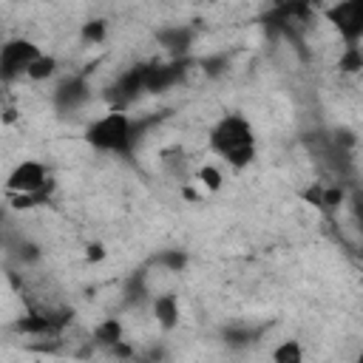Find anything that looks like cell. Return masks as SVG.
<instances>
[{
  "instance_id": "9",
  "label": "cell",
  "mask_w": 363,
  "mask_h": 363,
  "mask_svg": "<svg viewBox=\"0 0 363 363\" xmlns=\"http://www.w3.org/2000/svg\"><path fill=\"white\" fill-rule=\"evenodd\" d=\"M145 91L142 85V65L125 71L111 88H108V102H111V111H125L139 94Z\"/></svg>"
},
{
  "instance_id": "6",
  "label": "cell",
  "mask_w": 363,
  "mask_h": 363,
  "mask_svg": "<svg viewBox=\"0 0 363 363\" xmlns=\"http://www.w3.org/2000/svg\"><path fill=\"white\" fill-rule=\"evenodd\" d=\"M187 65H190L187 57L170 60V62H145V65H142V85H145V91H147V94L167 91L170 85L182 82Z\"/></svg>"
},
{
  "instance_id": "16",
  "label": "cell",
  "mask_w": 363,
  "mask_h": 363,
  "mask_svg": "<svg viewBox=\"0 0 363 363\" xmlns=\"http://www.w3.org/2000/svg\"><path fill=\"white\" fill-rule=\"evenodd\" d=\"M255 337H258V329H227L224 332V340L230 346H250Z\"/></svg>"
},
{
  "instance_id": "8",
  "label": "cell",
  "mask_w": 363,
  "mask_h": 363,
  "mask_svg": "<svg viewBox=\"0 0 363 363\" xmlns=\"http://www.w3.org/2000/svg\"><path fill=\"white\" fill-rule=\"evenodd\" d=\"M91 96V85L82 74H74V77H65L57 88H54V108L68 113V111H77L88 102Z\"/></svg>"
},
{
  "instance_id": "14",
  "label": "cell",
  "mask_w": 363,
  "mask_h": 363,
  "mask_svg": "<svg viewBox=\"0 0 363 363\" xmlns=\"http://www.w3.org/2000/svg\"><path fill=\"white\" fill-rule=\"evenodd\" d=\"M94 337H96V343H102V346H119V340H122V326H119V320H113V318H108L105 323H99L96 329H94Z\"/></svg>"
},
{
  "instance_id": "7",
  "label": "cell",
  "mask_w": 363,
  "mask_h": 363,
  "mask_svg": "<svg viewBox=\"0 0 363 363\" xmlns=\"http://www.w3.org/2000/svg\"><path fill=\"white\" fill-rule=\"evenodd\" d=\"M68 320H71V312H65V309H40V312H28V315L17 318L14 320V332H26V335H57Z\"/></svg>"
},
{
  "instance_id": "5",
  "label": "cell",
  "mask_w": 363,
  "mask_h": 363,
  "mask_svg": "<svg viewBox=\"0 0 363 363\" xmlns=\"http://www.w3.org/2000/svg\"><path fill=\"white\" fill-rule=\"evenodd\" d=\"M326 20L340 31L346 45H357L363 37V3L360 0H343L326 9Z\"/></svg>"
},
{
  "instance_id": "3",
  "label": "cell",
  "mask_w": 363,
  "mask_h": 363,
  "mask_svg": "<svg viewBox=\"0 0 363 363\" xmlns=\"http://www.w3.org/2000/svg\"><path fill=\"white\" fill-rule=\"evenodd\" d=\"M48 187H51V173H48V167H45L43 162H37V159H23V162H17V164L9 170V176H6V190H9L11 196H31V199L43 201V196H45Z\"/></svg>"
},
{
  "instance_id": "2",
  "label": "cell",
  "mask_w": 363,
  "mask_h": 363,
  "mask_svg": "<svg viewBox=\"0 0 363 363\" xmlns=\"http://www.w3.org/2000/svg\"><path fill=\"white\" fill-rule=\"evenodd\" d=\"M85 142L99 153L128 156L136 145V125L125 111H108L85 128Z\"/></svg>"
},
{
  "instance_id": "13",
  "label": "cell",
  "mask_w": 363,
  "mask_h": 363,
  "mask_svg": "<svg viewBox=\"0 0 363 363\" xmlns=\"http://www.w3.org/2000/svg\"><path fill=\"white\" fill-rule=\"evenodd\" d=\"M57 74V57H51V54H40L34 62H31V68H28V79H34V82H43V79H51Z\"/></svg>"
},
{
  "instance_id": "4",
  "label": "cell",
  "mask_w": 363,
  "mask_h": 363,
  "mask_svg": "<svg viewBox=\"0 0 363 363\" xmlns=\"http://www.w3.org/2000/svg\"><path fill=\"white\" fill-rule=\"evenodd\" d=\"M43 51L26 40V37H14V40H6L0 45V82H14L20 77L28 74L31 62L40 57Z\"/></svg>"
},
{
  "instance_id": "17",
  "label": "cell",
  "mask_w": 363,
  "mask_h": 363,
  "mask_svg": "<svg viewBox=\"0 0 363 363\" xmlns=\"http://www.w3.org/2000/svg\"><path fill=\"white\" fill-rule=\"evenodd\" d=\"M340 68L343 71H357L363 68V57H360V48L357 45H346L343 57H340Z\"/></svg>"
},
{
  "instance_id": "15",
  "label": "cell",
  "mask_w": 363,
  "mask_h": 363,
  "mask_svg": "<svg viewBox=\"0 0 363 363\" xmlns=\"http://www.w3.org/2000/svg\"><path fill=\"white\" fill-rule=\"evenodd\" d=\"M153 264L164 267L167 272H182V269L187 267V255H184L182 250H164V252H159V255L153 258Z\"/></svg>"
},
{
  "instance_id": "18",
  "label": "cell",
  "mask_w": 363,
  "mask_h": 363,
  "mask_svg": "<svg viewBox=\"0 0 363 363\" xmlns=\"http://www.w3.org/2000/svg\"><path fill=\"white\" fill-rule=\"evenodd\" d=\"M102 37H105V23H99V20L85 23V28H82V40H88V43H99Z\"/></svg>"
},
{
  "instance_id": "10",
  "label": "cell",
  "mask_w": 363,
  "mask_h": 363,
  "mask_svg": "<svg viewBox=\"0 0 363 363\" xmlns=\"http://www.w3.org/2000/svg\"><path fill=\"white\" fill-rule=\"evenodd\" d=\"M190 43H193V28H187V26H167L159 31V45L167 48L176 60H182L187 54Z\"/></svg>"
},
{
  "instance_id": "12",
  "label": "cell",
  "mask_w": 363,
  "mask_h": 363,
  "mask_svg": "<svg viewBox=\"0 0 363 363\" xmlns=\"http://www.w3.org/2000/svg\"><path fill=\"white\" fill-rule=\"evenodd\" d=\"M272 363H303V346L298 340H281L272 349Z\"/></svg>"
},
{
  "instance_id": "1",
  "label": "cell",
  "mask_w": 363,
  "mask_h": 363,
  "mask_svg": "<svg viewBox=\"0 0 363 363\" xmlns=\"http://www.w3.org/2000/svg\"><path fill=\"white\" fill-rule=\"evenodd\" d=\"M210 150L218 153L227 164L233 167H247L255 159V130L252 125L238 116V113H227L221 116L213 128H210Z\"/></svg>"
},
{
  "instance_id": "20",
  "label": "cell",
  "mask_w": 363,
  "mask_h": 363,
  "mask_svg": "<svg viewBox=\"0 0 363 363\" xmlns=\"http://www.w3.org/2000/svg\"><path fill=\"white\" fill-rule=\"evenodd\" d=\"M88 258H102V247H99V244L88 247Z\"/></svg>"
},
{
  "instance_id": "19",
  "label": "cell",
  "mask_w": 363,
  "mask_h": 363,
  "mask_svg": "<svg viewBox=\"0 0 363 363\" xmlns=\"http://www.w3.org/2000/svg\"><path fill=\"white\" fill-rule=\"evenodd\" d=\"M201 182H204L210 190H216V187L221 184V176H218L216 167H204V170H201Z\"/></svg>"
},
{
  "instance_id": "11",
  "label": "cell",
  "mask_w": 363,
  "mask_h": 363,
  "mask_svg": "<svg viewBox=\"0 0 363 363\" xmlns=\"http://www.w3.org/2000/svg\"><path fill=\"white\" fill-rule=\"evenodd\" d=\"M153 315H156L159 326L173 329L176 320H179V301H176V295H159L153 301Z\"/></svg>"
}]
</instances>
